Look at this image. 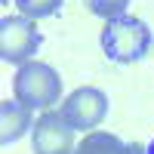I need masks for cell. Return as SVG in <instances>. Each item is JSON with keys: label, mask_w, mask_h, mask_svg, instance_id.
Wrapping results in <instances>:
<instances>
[{"label": "cell", "mask_w": 154, "mask_h": 154, "mask_svg": "<svg viewBox=\"0 0 154 154\" xmlns=\"http://www.w3.org/2000/svg\"><path fill=\"white\" fill-rule=\"evenodd\" d=\"M34 123H37L34 111L25 108L22 102L16 99L0 102V145H16L28 130H34Z\"/></svg>", "instance_id": "8992f818"}, {"label": "cell", "mask_w": 154, "mask_h": 154, "mask_svg": "<svg viewBox=\"0 0 154 154\" xmlns=\"http://www.w3.org/2000/svg\"><path fill=\"white\" fill-rule=\"evenodd\" d=\"M62 3H65V0H16V9H19V16L37 22V19L56 16V12L62 9Z\"/></svg>", "instance_id": "ba28073f"}, {"label": "cell", "mask_w": 154, "mask_h": 154, "mask_svg": "<svg viewBox=\"0 0 154 154\" xmlns=\"http://www.w3.org/2000/svg\"><path fill=\"white\" fill-rule=\"evenodd\" d=\"M74 154H148V148L139 145V142H123L114 133L96 130V133H86L80 139V145H77Z\"/></svg>", "instance_id": "52a82bcc"}, {"label": "cell", "mask_w": 154, "mask_h": 154, "mask_svg": "<svg viewBox=\"0 0 154 154\" xmlns=\"http://www.w3.org/2000/svg\"><path fill=\"white\" fill-rule=\"evenodd\" d=\"M59 114L77 133H96V126L108 117V96L102 86H77L62 99Z\"/></svg>", "instance_id": "3957f363"}, {"label": "cell", "mask_w": 154, "mask_h": 154, "mask_svg": "<svg viewBox=\"0 0 154 154\" xmlns=\"http://www.w3.org/2000/svg\"><path fill=\"white\" fill-rule=\"evenodd\" d=\"M148 154H154V142H151V145H148Z\"/></svg>", "instance_id": "30bf717a"}, {"label": "cell", "mask_w": 154, "mask_h": 154, "mask_svg": "<svg viewBox=\"0 0 154 154\" xmlns=\"http://www.w3.org/2000/svg\"><path fill=\"white\" fill-rule=\"evenodd\" d=\"M12 99L31 111H49L62 99V74L40 59L25 62L12 74Z\"/></svg>", "instance_id": "6da1fadb"}, {"label": "cell", "mask_w": 154, "mask_h": 154, "mask_svg": "<svg viewBox=\"0 0 154 154\" xmlns=\"http://www.w3.org/2000/svg\"><path fill=\"white\" fill-rule=\"evenodd\" d=\"M99 40H102V49H105V56L111 62H117V65H136V62H142L151 53L154 34L142 19L117 16V19L105 22Z\"/></svg>", "instance_id": "7a4b0ae2"}, {"label": "cell", "mask_w": 154, "mask_h": 154, "mask_svg": "<svg viewBox=\"0 0 154 154\" xmlns=\"http://www.w3.org/2000/svg\"><path fill=\"white\" fill-rule=\"evenodd\" d=\"M40 40H43V34H40L34 19L6 16L0 22V56H3L9 65H25V62H31L34 53L40 49Z\"/></svg>", "instance_id": "277c9868"}, {"label": "cell", "mask_w": 154, "mask_h": 154, "mask_svg": "<svg viewBox=\"0 0 154 154\" xmlns=\"http://www.w3.org/2000/svg\"><path fill=\"white\" fill-rule=\"evenodd\" d=\"M130 3H133V0H83V6L93 12V16L105 19V22L117 19V16H126Z\"/></svg>", "instance_id": "9c48e42d"}, {"label": "cell", "mask_w": 154, "mask_h": 154, "mask_svg": "<svg viewBox=\"0 0 154 154\" xmlns=\"http://www.w3.org/2000/svg\"><path fill=\"white\" fill-rule=\"evenodd\" d=\"M31 145H34V154H74L80 139H77L74 126L62 120L59 111H46L37 117L31 130Z\"/></svg>", "instance_id": "5b68a950"}]
</instances>
